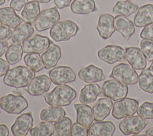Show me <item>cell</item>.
Wrapping results in <instances>:
<instances>
[{
	"mask_svg": "<svg viewBox=\"0 0 153 136\" xmlns=\"http://www.w3.org/2000/svg\"><path fill=\"white\" fill-rule=\"evenodd\" d=\"M35 77V72L29 67L17 66L8 70L4 77L3 82L9 86L19 89L28 86Z\"/></svg>",
	"mask_w": 153,
	"mask_h": 136,
	"instance_id": "cell-1",
	"label": "cell"
},
{
	"mask_svg": "<svg viewBox=\"0 0 153 136\" xmlns=\"http://www.w3.org/2000/svg\"><path fill=\"white\" fill-rule=\"evenodd\" d=\"M76 96L74 88L68 85H57L51 92L45 96V101L51 106H69Z\"/></svg>",
	"mask_w": 153,
	"mask_h": 136,
	"instance_id": "cell-2",
	"label": "cell"
},
{
	"mask_svg": "<svg viewBox=\"0 0 153 136\" xmlns=\"http://www.w3.org/2000/svg\"><path fill=\"white\" fill-rule=\"evenodd\" d=\"M78 31V25L74 21L71 20H63L56 23L51 28L49 35L52 40L55 41H66L74 38Z\"/></svg>",
	"mask_w": 153,
	"mask_h": 136,
	"instance_id": "cell-3",
	"label": "cell"
},
{
	"mask_svg": "<svg viewBox=\"0 0 153 136\" xmlns=\"http://www.w3.org/2000/svg\"><path fill=\"white\" fill-rule=\"evenodd\" d=\"M0 107L7 113L18 115L28 108V103L21 94H8L0 99Z\"/></svg>",
	"mask_w": 153,
	"mask_h": 136,
	"instance_id": "cell-4",
	"label": "cell"
},
{
	"mask_svg": "<svg viewBox=\"0 0 153 136\" xmlns=\"http://www.w3.org/2000/svg\"><path fill=\"white\" fill-rule=\"evenodd\" d=\"M139 109V101L132 98L125 97L113 103L112 115L114 119H121L131 116L137 112Z\"/></svg>",
	"mask_w": 153,
	"mask_h": 136,
	"instance_id": "cell-5",
	"label": "cell"
},
{
	"mask_svg": "<svg viewBox=\"0 0 153 136\" xmlns=\"http://www.w3.org/2000/svg\"><path fill=\"white\" fill-rule=\"evenodd\" d=\"M112 79L118 80L126 85H135L138 83V73L131 65L121 63L116 65L110 76Z\"/></svg>",
	"mask_w": 153,
	"mask_h": 136,
	"instance_id": "cell-6",
	"label": "cell"
},
{
	"mask_svg": "<svg viewBox=\"0 0 153 136\" xmlns=\"http://www.w3.org/2000/svg\"><path fill=\"white\" fill-rule=\"evenodd\" d=\"M60 13L57 7L45 9L40 12L33 24L38 32H44L51 29L60 20Z\"/></svg>",
	"mask_w": 153,
	"mask_h": 136,
	"instance_id": "cell-7",
	"label": "cell"
},
{
	"mask_svg": "<svg viewBox=\"0 0 153 136\" xmlns=\"http://www.w3.org/2000/svg\"><path fill=\"white\" fill-rule=\"evenodd\" d=\"M102 94L113 101H118L126 97L128 94V86L113 79L105 81L102 85Z\"/></svg>",
	"mask_w": 153,
	"mask_h": 136,
	"instance_id": "cell-8",
	"label": "cell"
},
{
	"mask_svg": "<svg viewBox=\"0 0 153 136\" xmlns=\"http://www.w3.org/2000/svg\"><path fill=\"white\" fill-rule=\"evenodd\" d=\"M147 126L146 119L140 115H131L126 117L120 122L119 128L121 132L125 135H138Z\"/></svg>",
	"mask_w": 153,
	"mask_h": 136,
	"instance_id": "cell-9",
	"label": "cell"
},
{
	"mask_svg": "<svg viewBox=\"0 0 153 136\" xmlns=\"http://www.w3.org/2000/svg\"><path fill=\"white\" fill-rule=\"evenodd\" d=\"M97 56L100 60L108 64L123 62L126 60L125 50L118 45L105 46L98 51Z\"/></svg>",
	"mask_w": 153,
	"mask_h": 136,
	"instance_id": "cell-10",
	"label": "cell"
},
{
	"mask_svg": "<svg viewBox=\"0 0 153 136\" xmlns=\"http://www.w3.org/2000/svg\"><path fill=\"white\" fill-rule=\"evenodd\" d=\"M49 77L55 85H65L74 82L76 80V73L70 67L57 66L50 70Z\"/></svg>",
	"mask_w": 153,
	"mask_h": 136,
	"instance_id": "cell-11",
	"label": "cell"
},
{
	"mask_svg": "<svg viewBox=\"0 0 153 136\" xmlns=\"http://www.w3.org/2000/svg\"><path fill=\"white\" fill-rule=\"evenodd\" d=\"M51 43V41L48 37L35 35L23 42V51L26 54H29V53L42 54L48 48Z\"/></svg>",
	"mask_w": 153,
	"mask_h": 136,
	"instance_id": "cell-12",
	"label": "cell"
},
{
	"mask_svg": "<svg viewBox=\"0 0 153 136\" xmlns=\"http://www.w3.org/2000/svg\"><path fill=\"white\" fill-rule=\"evenodd\" d=\"M51 83L50 77L45 74L35 77L27 86V92L32 96H42L48 92Z\"/></svg>",
	"mask_w": 153,
	"mask_h": 136,
	"instance_id": "cell-13",
	"label": "cell"
},
{
	"mask_svg": "<svg viewBox=\"0 0 153 136\" xmlns=\"http://www.w3.org/2000/svg\"><path fill=\"white\" fill-rule=\"evenodd\" d=\"M125 52L126 61L135 70H143L147 67V59L141 48L127 47Z\"/></svg>",
	"mask_w": 153,
	"mask_h": 136,
	"instance_id": "cell-14",
	"label": "cell"
},
{
	"mask_svg": "<svg viewBox=\"0 0 153 136\" xmlns=\"http://www.w3.org/2000/svg\"><path fill=\"white\" fill-rule=\"evenodd\" d=\"M33 126V116L31 112L22 114L15 121L11 131L15 136H25Z\"/></svg>",
	"mask_w": 153,
	"mask_h": 136,
	"instance_id": "cell-15",
	"label": "cell"
},
{
	"mask_svg": "<svg viewBox=\"0 0 153 136\" xmlns=\"http://www.w3.org/2000/svg\"><path fill=\"white\" fill-rule=\"evenodd\" d=\"M97 30L101 38L104 40L110 38L116 31L114 27V17L108 13L101 15L98 19Z\"/></svg>",
	"mask_w": 153,
	"mask_h": 136,
	"instance_id": "cell-16",
	"label": "cell"
},
{
	"mask_svg": "<svg viewBox=\"0 0 153 136\" xmlns=\"http://www.w3.org/2000/svg\"><path fill=\"white\" fill-rule=\"evenodd\" d=\"M78 77L87 84H94L105 80L103 70L94 64L81 68L78 72Z\"/></svg>",
	"mask_w": 153,
	"mask_h": 136,
	"instance_id": "cell-17",
	"label": "cell"
},
{
	"mask_svg": "<svg viewBox=\"0 0 153 136\" xmlns=\"http://www.w3.org/2000/svg\"><path fill=\"white\" fill-rule=\"evenodd\" d=\"M115 30L123 35L125 41H129L135 33V24L124 16L117 15L114 17Z\"/></svg>",
	"mask_w": 153,
	"mask_h": 136,
	"instance_id": "cell-18",
	"label": "cell"
},
{
	"mask_svg": "<svg viewBox=\"0 0 153 136\" xmlns=\"http://www.w3.org/2000/svg\"><path fill=\"white\" fill-rule=\"evenodd\" d=\"M153 24V5L146 4L139 7L134 16V24L138 28H143Z\"/></svg>",
	"mask_w": 153,
	"mask_h": 136,
	"instance_id": "cell-19",
	"label": "cell"
},
{
	"mask_svg": "<svg viewBox=\"0 0 153 136\" xmlns=\"http://www.w3.org/2000/svg\"><path fill=\"white\" fill-rule=\"evenodd\" d=\"M113 106V100L110 98H100L94 105L93 115L95 121H103L110 115Z\"/></svg>",
	"mask_w": 153,
	"mask_h": 136,
	"instance_id": "cell-20",
	"label": "cell"
},
{
	"mask_svg": "<svg viewBox=\"0 0 153 136\" xmlns=\"http://www.w3.org/2000/svg\"><path fill=\"white\" fill-rule=\"evenodd\" d=\"M116 131V126L111 121H96L88 128L90 136H112Z\"/></svg>",
	"mask_w": 153,
	"mask_h": 136,
	"instance_id": "cell-21",
	"label": "cell"
},
{
	"mask_svg": "<svg viewBox=\"0 0 153 136\" xmlns=\"http://www.w3.org/2000/svg\"><path fill=\"white\" fill-rule=\"evenodd\" d=\"M61 56L62 54H61V47L51 41L48 48L42 55L45 68L46 70H49L51 68L56 67Z\"/></svg>",
	"mask_w": 153,
	"mask_h": 136,
	"instance_id": "cell-22",
	"label": "cell"
},
{
	"mask_svg": "<svg viewBox=\"0 0 153 136\" xmlns=\"http://www.w3.org/2000/svg\"><path fill=\"white\" fill-rule=\"evenodd\" d=\"M34 32L35 30L31 23L22 21L16 28H15L13 31L12 37V42L16 44H22L27 39L31 38L34 34Z\"/></svg>",
	"mask_w": 153,
	"mask_h": 136,
	"instance_id": "cell-23",
	"label": "cell"
},
{
	"mask_svg": "<svg viewBox=\"0 0 153 136\" xmlns=\"http://www.w3.org/2000/svg\"><path fill=\"white\" fill-rule=\"evenodd\" d=\"M23 21L22 18H20L13 8L4 7L0 9V23L15 28Z\"/></svg>",
	"mask_w": 153,
	"mask_h": 136,
	"instance_id": "cell-24",
	"label": "cell"
},
{
	"mask_svg": "<svg viewBox=\"0 0 153 136\" xmlns=\"http://www.w3.org/2000/svg\"><path fill=\"white\" fill-rule=\"evenodd\" d=\"M74 108L76 112V122L90 127L94 122L92 108L84 103L74 104Z\"/></svg>",
	"mask_w": 153,
	"mask_h": 136,
	"instance_id": "cell-25",
	"label": "cell"
},
{
	"mask_svg": "<svg viewBox=\"0 0 153 136\" xmlns=\"http://www.w3.org/2000/svg\"><path fill=\"white\" fill-rule=\"evenodd\" d=\"M101 92H102V89L98 84H87L80 91L79 100L81 103L90 104V103H92L96 101L97 96Z\"/></svg>",
	"mask_w": 153,
	"mask_h": 136,
	"instance_id": "cell-26",
	"label": "cell"
},
{
	"mask_svg": "<svg viewBox=\"0 0 153 136\" xmlns=\"http://www.w3.org/2000/svg\"><path fill=\"white\" fill-rule=\"evenodd\" d=\"M71 10L75 15H87L97 10L94 0H73Z\"/></svg>",
	"mask_w": 153,
	"mask_h": 136,
	"instance_id": "cell-27",
	"label": "cell"
},
{
	"mask_svg": "<svg viewBox=\"0 0 153 136\" xmlns=\"http://www.w3.org/2000/svg\"><path fill=\"white\" fill-rule=\"evenodd\" d=\"M66 112L61 106H51L42 109L40 112V119L48 122H56L65 116Z\"/></svg>",
	"mask_w": 153,
	"mask_h": 136,
	"instance_id": "cell-28",
	"label": "cell"
},
{
	"mask_svg": "<svg viewBox=\"0 0 153 136\" xmlns=\"http://www.w3.org/2000/svg\"><path fill=\"white\" fill-rule=\"evenodd\" d=\"M40 5L36 1H30L24 6L22 12V18L25 22H34L38 15L40 14Z\"/></svg>",
	"mask_w": 153,
	"mask_h": 136,
	"instance_id": "cell-29",
	"label": "cell"
},
{
	"mask_svg": "<svg viewBox=\"0 0 153 136\" xmlns=\"http://www.w3.org/2000/svg\"><path fill=\"white\" fill-rule=\"evenodd\" d=\"M139 9L137 4L126 0V1H119L114 5L113 9V12L116 15L124 16L126 17L130 16L131 15L136 13Z\"/></svg>",
	"mask_w": 153,
	"mask_h": 136,
	"instance_id": "cell-30",
	"label": "cell"
},
{
	"mask_svg": "<svg viewBox=\"0 0 153 136\" xmlns=\"http://www.w3.org/2000/svg\"><path fill=\"white\" fill-rule=\"evenodd\" d=\"M138 82L140 89L144 92L152 94L153 93V74L149 69H143L139 75Z\"/></svg>",
	"mask_w": 153,
	"mask_h": 136,
	"instance_id": "cell-31",
	"label": "cell"
},
{
	"mask_svg": "<svg viewBox=\"0 0 153 136\" xmlns=\"http://www.w3.org/2000/svg\"><path fill=\"white\" fill-rule=\"evenodd\" d=\"M23 48L21 44L13 43L11 44L5 53V58L10 65H15L21 61L23 54Z\"/></svg>",
	"mask_w": 153,
	"mask_h": 136,
	"instance_id": "cell-32",
	"label": "cell"
},
{
	"mask_svg": "<svg viewBox=\"0 0 153 136\" xmlns=\"http://www.w3.org/2000/svg\"><path fill=\"white\" fill-rule=\"evenodd\" d=\"M24 61L26 66L31 69L35 73L41 71L45 67L40 54H37V53L27 54L26 55H25Z\"/></svg>",
	"mask_w": 153,
	"mask_h": 136,
	"instance_id": "cell-33",
	"label": "cell"
},
{
	"mask_svg": "<svg viewBox=\"0 0 153 136\" xmlns=\"http://www.w3.org/2000/svg\"><path fill=\"white\" fill-rule=\"evenodd\" d=\"M72 121L69 117L65 116L59 121L54 122V133L56 136L71 135Z\"/></svg>",
	"mask_w": 153,
	"mask_h": 136,
	"instance_id": "cell-34",
	"label": "cell"
},
{
	"mask_svg": "<svg viewBox=\"0 0 153 136\" xmlns=\"http://www.w3.org/2000/svg\"><path fill=\"white\" fill-rule=\"evenodd\" d=\"M30 134L31 136H51L54 135V125L52 122H41L35 127L30 129Z\"/></svg>",
	"mask_w": 153,
	"mask_h": 136,
	"instance_id": "cell-35",
	"label": "cell"
},
{
	"mask_svg": "<svg viewBox=\"0 0 153 136\" xmlns=\"http://www.w3.org/2000/svg\"><path fill=\"white\" fill-rule=\"evenodd\" d=\"M140 48L146 56L147 61H153V41L149 39H143L140 42Z\"/></svg>",
	"mask_w": 153,
	"mask_h": 136,
	"instance_id": "cell-36",
	"label": "cell"
},
{
	"mask_svg": "<svg viewBox=\"0 0 153 136\" xmlns=\"http://www.w3.org/2000/svg\"><path fill=\"white\" fill-rule=\"evenodd\" d=\"M137 113L145 119H153V103H143L138 109Z\"/></svg>",
	"mask_w": 153,
	"mask_h": 136,
	"instance_id": "cell-37",
	"label": "cell"
},
{
	"mask_svg": "<svg viewBox=\"0 0 153 136\" xmlns=\"http://www.w3.org/2000/svg\"><path fill=\"white\" fill-rule=\"evenodd\" d=\"M88 128L81 125L78 122H75L72 125L71 135L72 136H87L88 135Z\"/></svg>",
	"mask_w": 153,
	"mask_h": 136,
	"instance_id": "cell-38",
	"label": "cell"
},
{
	"mask_svg": "<svg viewBox=\"0 0 153 136\" xmlns=\"http://www.w3.org/2000/svg\"><path fill=\"white\" fill-rule=\"evenodd\" d=\"M12 29L10 27L5 25V24H0V41H6L12 38Z\"/></svg>",
	"mask_w": 153,
	"mask_h": 136,
	"instance_id": "cell-39",
	"label": "cell"
},
{
	"mask_svg": "<svg viewBox=\"0 0 153 136\" xmlns=\"http://www.w3.org/2000/svg\"><path fill=\"white\" fill-rule=\"evenodd\" d=\"M140 37L143 39H149L153 41V24L144 27L140 33Z\"/></svg>",
	"mask_w": 153,
	"mask_h": 136,
	"instance_id": "cell-40",
	"label": "cell"
},
{
	"mask_svg": "<svg viewBox=\"0 0 153 136\" xmlns=\"http://www.w3.org/2000/svg\"><path fill=\"white\" fill-rule=\"evenodd\" d=\"M28 0H11L10 7L13 8L17 12H20L28 3Z\"/></svg>",
	"mask_w": 153,
	"mask_h": 136,
	"instance_id": "cell-41",
	"label": "cell"
},
{
	"mask_svg": "<svg viewBox=\"0 0 153 136\" xmlns=\"http://www.w3.org/2000/svg\"><path fill=\"white\" fill-rule=\"evenodd\" d=\"M9 65L10 64L8 61L0 58V77L5 75V73L9 70Z\"/></svg>",
	"mask_w": 153,
	"mask_h": 136,
	"instance_id": "cell-42",
	"label": "cell"
},
{
	"mask_svg": "<svg viewBox=\"0 0 153 136\" xmlns=\"http://www.w3.org/2000/svg\"><path fill=\"white\" fill-rule=\"evenodd\" d=\"M73 0H54L56 7L59 9H63L71 5Z\"/></svg>",
	"mask_w": 153,
	"mask_h": 136,
	"instance_id": "cell-43",
	"label": "cell"
},
{
	"mask_svg": "<svg viewBox=\"0 0 153 136\" xmlns=\"http://www.w3.org/2000/svg\"><path fill=\"white\" fill-rule=\"evenodd\" d=\"M9 48V44L6 41H0V58L6 53Z\"/></svg>",
	"mask_w": 153,
	"mask_h": 136,
	"instance_id": "cell-44",
	"label": "cell"
},
{
	"mask_svg": "<svg viewBox=\"0 0 153 136\" xmlns=\"http://www.w3.org/2000/svg\"><path fill=\"white\" fill-rule=\"evenodd\" d=\"M9 130L5 125H0V136H8Z\"/></svg>",
	"mask_w": 153,
	"mask_h": 136,
	"instance_id": "cell-45",
	"label": "cell"
},
{
	"mask_svg": "<svg viewBox=\"0 0 153 136\" xmlns=\"http://www.w3.org/2000/svg\"><path fill=\"white\" fill-rule=\"evenodd\" d=\"M145 135L147 136H153V127L149 128L146 131Z\"/></svg>",
	"mask_w": 153,
	"mask_h": 136,
	"instance_id": "cell-46",
	"label": "cell"
},
{
	"mask_svg": "<svg viewBox=\"0 0 153 136\" xmlns=\"http://www.w3.org/2000/svg\"><path fill=\"white\" fill-rule=\"evenodd\" d=\"M34 1L38 2L39 3H48V2H50L51 0H34Z\"/></svg>",
	"mask_w": 153,
	"mask_h": 136,
	"instance_id": "cell-47",
	"label": "cell"
},
{
	"mask_svg": "<svg viewBox=\"0 0 153 136\" xmlns=\"http://www.w3.org/2000/svg\"><path fill=\"white\" fill-rule=\"evenodd\" d=\"M149 70H151V71L153 72V61H152V64L150 65V67H149Z\"/></svg>",
	"mask_w": 153,
	"mask_h": 136,
	"instance_id": "cell-48",
	"label": "cell"
},
{
	"mask_svg": "<svg viewBox=\"0 0 153 136\" xmlns=\"http://www.w3.org/2000/svg\"><path fill=\"white\" fill-rule=\"evenodd\" d=\"M5 0H0V5L5 4Z\"/></svg>",
	"mask_w": 153,
	"mask_h": 136,
	"instance_id": "cell-49",
	"label": "cell"
},
{
	"mask_svg": "<svg viewBox=\"0 0 153 136\" xmlns=\"http://www.w3.org/2000/svg\"><path fill=\"white\" fill-rule=\"evenodd\" d=\"M149 1H153V0H149Z\"/></svg>",
	"mask_w": 153,
	"mask_h": 136,
	"instance_id": "cell-50",
	"label": "cell"
},
{
	"mask_svg": "<svg viewBox=\"0 0 153 136\" xmlns=\"http://www.w3.org/2000/svg\"><path fill=\"white\" fill-rule=\"evenodd\" d=\"M129 1H132V0H129Z\"/></svg>",
	"mask_w": 153,
	"mask_h": 136,
	"instance_id": "cell-51",
	"label": "cell"
},
{
	"mask_svg": "<svg viewBox=\"0 0 153 136\" xmlns=\"http://www.w3.org/2000/svg\"><path fill=\"white\" fill-rule=\"evenodd\" d=\"M7 1H9V0H7Z\"/></svg>",
	"mask_w": 153,
	"mask_h": 136,
	"instance_id": "cell-52",
	"label": "cell"
}]
</instances>
